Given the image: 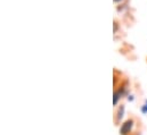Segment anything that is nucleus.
Returning <instances> with one entry per match:
<instances>
[{
	"label": "nucleus",
	"instance_id": "f257e3e1",
	"mask_svg": "<svg viewBox=\"0 0 147 135\" xmlns=\"http://www.w3.org/2000/svg\"><path fill=\"white\" fill-rule=\"evenodd\" d=\"M132 126H134V122L132 120H127L124 124H122V126L120 128V133L122 135H127L128 133H130Z\"/></svg>",
	"mask_w": 147,
	"mask_h": 135
},
{
	"label": "nucleus",
	"instance_id": "f03ea898",
	"mask_svg": "<svg viewBox=\"0 0 147 135\" xmlns=\"http://www.w3.org/2000/svg\"><path fill=\"white\" fill-rule=\"evenodd\" d=\"M120 96H121V91H117V92H115V93H114V100H113V103H114V104H117L119 99L121 98Z\"/></svg>",
	"mask_w": 147,
	"mask_h": 135
},
{
	"label": "nucleus",
	"instance_id": "7ed1b4c3",
	"mask_svg": "<svg viewBox=\"0 0 147 135\" xmlns=\"http://www.w3.org/2000/svg\"><path fill=\"white\" fill-rule=\"evenodd\" d=\"M123 112H124V108H123V107H121V108L119 109V115H117V119H121V118L123 117Z\"/></svg>",
	"mask_w": 147,
	"mask_h": 135
},
{
	"label": "nucleus",
	"instance_id": "20e7f679",
	"mask_svg": "<svg viewBox=\"0 0 147 135\" xmlns=\"http://www.w3.org/2000/svg\"><path fill=\"white\" fill-rule=\"evenodd\" d=\"M142 111H143L144 114H147V101L145 102V104L143 106V108H142Z\"/></svg>",
	"mask_w": 147,
	"mask_h": 135
},
{
	"label": "nucleus",
	"instance_id": "39448f33",
	"mask_svg": "<svg viewBox=\"0 0 147 135\" xmlns=\"http://www.w3.org/2000/svg\"><path fill=\"white\" fill-rule=\"evenodd\" d=\"M114 1H115V2H117V1H121V0H114Z\"/></svg>",
	"mask_w": 147,
	"mask_h": 135
}]
</instances>
